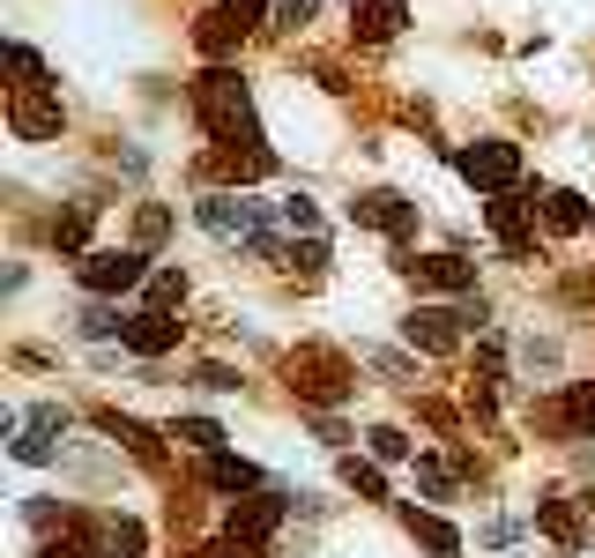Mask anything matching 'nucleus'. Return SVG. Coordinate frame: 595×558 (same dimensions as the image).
Instances as JSON below:
<instances>
[{
  "mask_svg": "<svg viewBox=\"0 0 595 558\" xmlns=\"http://www.w3.org/2000/svg\"><path fill=\"white\" fill-rule=\"evenodd\" d=\"M566 410H573V425H595V387H573Z\"/></svg>",
  "mask_w": 595,
  "mask_h": 558,
  "instance_id": "nucleus-30",
  "label": "nucleus"
},
{
  "mask_svg": "<svg viewBox=\"0 0 595 558\" xmlns=\"http://www.w3.org/2000/svg\"><path fill=\"white\" fill-rule=\"evenodd\" d=\"M165 223H171L165 209H142V246H157V239H165Z\"/></svg>",
  "mask_w": 595,
  "mask_h": 558,
  "instance_id": "nucleus-33",
  "label": "nucleus"
},
{
  "mask_svg": "<svg viewBox=\"0 0 595 558\" xmlns=\"http://www.w3.org/2000/svg\"><path fill=\"white\" fill-rule=\"evenodd\" d=\"M342 484H350V492H365V499H380V492H387V484H380V470H373V462H357V454L342 462Z\"/></svg>",
  "mask_w": 595,
  "mask_h": 558,
  "instance_id": "nucleus-24",
  "label": "nucleus"
},
{
  "mask_svg": "<svg viewBox=\"0 0 595 558\" xmlns=\"http://www.w3.org/2000/svg\"><path fill=\"white\" fill-rule=\"evenodd\" d=\"M276 521H283V492H254V499H239V507H231V551L260 558V544L276 536Z\"/></svg>",
  "mask_w": 595,
  "mask_h": 558,
  "instance_id": "nucleus-6",
  "label": "nucleus"
},
{
  "mask_svg": "<svg viewBox=\"0 0 595 558\" xmlns=\"http://www.w3.org/2000/svg\"><path fill=\"white\" fill-rule=\"evenodd\" d=\"M410 536H417L432 558H462V536H454L439 514H417V507H410Z\"/></svg>",
  "mask_w": 595,
  "mask_h": 558,
  "instance_id": "nucleus-14",
  "label": "nucleus"
},
{
  "mask_svg": "<svg viewBox=\"0 0 595 558\" xmlns=\"http://www.w3.org/2000/svg\"><path fill=\"white\" fill-rule=\"evenodd\" d=\"M15 462H23V470H45V462H60V447H52V432L23 425V410H15Z\"/></svg>",
  "mask_w": 595,
  "mask_h": 558,
  "instance_id": "nucleus-15",
  "label": "nucleus"
},
{
  "mask_svg": "<svg viewBox=\"0 0 595 558\" xmlns=\"http://www.w3.org/2000/svg\"><path fill=\"white\" fill-rule=\"evenodd\" d=\"M417 484H425L432 499H454V476L439 470V462H417Z\"/></svg>",
  "mask_w": 595,
  "mask_h": 558,
  "instance_id": "nucleus-26",
  "label": "nucleus"
},
{
  "mask_svg": "<svg viewBox=\"0 0 595 558\" xmlns=\"http://www.w3.org/2000/svg\"><path fill=\"white\" fill-rule=\"evenodd\" d=\"M194 216H202V231L239 239V246H260V239H268V231H260V202H239V194H202Z\"/></svg>",
  "mask_w": 595,
  "mask_h": 558,
  "instance_id": "nucleus-3",
  "label": "nucleus"
},
{
  "mask_svg": "<svg viewBox=\"0 0 595 558\" xmlns=\"http://www.w3.org/2000/svg\"><path fill=\"white\" fill-rule=\"evenodd\" d=\"M194 558H239V551H231V544H209V551H194Z\"/></svg>",
  "mask_w": 595,
  "mask_h": 558,
  "instance_id": "nucleus-35",
  "label": "nucleus"
},
{
  "mask_svg": "<svg viewBox=\"0 0 595 558\" xmlns=\"http://www.w3.org/2000/svg\"><path fill=\"white\" fill-rule=\"evenodd\" d=\"M536 521H544V529H551L558 544H581V521L566 514V507H558V499H544V507H536Z\"/></svg>",
  "mask_w": 595,
  "mask_h": 558,
  "instance_id": "nucleus-22",
  "label": "nucleus"
},
{
  "mask_svg": "<svg viewBox=\"0 0 595 558\" xmlns=\"http://www.w3.org/2000/svg\"><path fill=\"white\" fill-rule=\"evenodd\" d=\"M97 425H105V439H120L127 454H142V462H157V432H149V425H134V417H120V410H105Z\"/></svg>",
  "mask_w": 595,
  "mask_h": 558,
  "instance_id": "nucleus-13",
  "label": "nucleus"
},
{
  "mask_svg": "<svg viewBox=\"0 0 595 558\" xmlns=\"http://www.w3.org/2000/svg\"><path fill=\"white\" fill-rule=\"evenodd\" d=\"M171 439H186V447H202V454H223V425H209V417H179Z\"/></svg>",
  "mask_w": 595,
  "mask_h": 558,
  "instance_id": "nucleus-20",
  "label": "nucleus"
},
{
  "mask_svg": "<svg viewBox=\"0 0 595 558\" xmlns=\"http://www.w3.org/2000/svg\"><path fill=\"white\" fill-rule=\"evenodd\" d=\"M194 380L209 387V395H231V387H239V373H231V365H202V373H194Z\"/></svg>",
  "mask_w": 595,
  "mask_h": 558,
  "instance_id": "nucleus-28",
  "label": "nucleus"
},
{
  "mask_svg": "<svg viewBox=\"0 0 595 558\" xmlns=\"http://www.w3.org/2000/svg\"><path fill=\"white\" fill-rule=\"evenodd\" d=\"M75 276H83V291H97V299H120V291H142V283H149V260L105 246V254H83Z\"/></svg>",
  "mask_w": 595,
  "mask_h": 558,
  "instance_id": "nucleus-5",
  "label": "nucleus"
},
{
  "mask_svg": "<svg viewBox=\"0 0 595 558\" xmlns=\"http://www.w3.org/2000/svg\"><path fill=\"white\" fill-rule=\"evenodd\" d=\"M373 454H380V462H402V454H410V432L380 425V432H373Z\"/></svg>",
  "mask_w": 595,
  "mask_h": 558,
  "instance_id": "nucleus-25",
  "label": "nucleus"
},
{
  "mask_svg": "<svg viewBox=\"0 0 595 558\" xmlns=\"http://www.w3.org/2000/svg\"><path fill=\"white\" fill-rule=\"evenodd\" d=\"M544 216H551V231H581V223H588V202H581L573 186H551V194H544Z\"/></svg>",
  "mask_w": 595,
  "mask_h": 558,
  "instance_id": "nucleus-17",
  "label": "nucleus"
},
{
  "mask_svg": "<svg viewBox=\"0 0 595 558\" xmlns=\"http://www.w3.org/2000/svg\"><path fill=\"white\" fill-rule=\"evenodd\" d=\"M83 239H89V209H75V216H68V223H60V246H68V254H75V246H83Z\"/></svg>",
  "mask_w": 595,
  "mask_h": 558,
  "instance_id": "nucleus-31",
  "label": "nucleus"
},
{
  "mask_svg": "<svg viewBox=\"0 0 595 558\" xmlns=\"http://www.w3.org/2000/svg\"><path fill=\"white\" fill-rule=\"evenodd\" d=\"M171 343H179V320H171L165 305H149V313H134V320H127V350H134V357H165Z\"/></svg>",
  "mask_w": 595,
  "mask_h": 558,
  "instance_id": "nucleus-9",
  "label": "nucleus"
},
{
  "mask_svg": "<svg viewBox=\"0 0 595 558\" xmlns=\"http://www.w3.org/2000/svg\"><path fill=\"white\" fill-rule=\"evenodd\" d=\"M350 216H357V223H373V231H394V239H402V231H410V223H417V202H402V194H357V202H350Z\"/></svg>",
  "mask_w": 595,
  "mask_h": 558,
  "instance_id": "nucleus-8",
  "label": "nucleus"
},
{
  "mask_svg": "<svg viewBox=\"0 0 595 558\" xmlns=\"http://www.w3.org/2000/svg\"><path fill=\"white\" fill-rule=\"evenodd\" d=\"M223 8H231L239 23H254V15H260V8H268V0H223Z\"/></svg>",
  "mask_w": 595,
  "mask_h": 558,
  "instance_id": "nucleus-34",
  "label": "nucleus"
},
{
  "mask_svg": "<svg viewBox=\"0 0 595 558\" xmlns=\"http://www.w3.org/2000/svg\"><path fill=\"white\" fill-rule=\"evenodd\" d=\"M350 23H357V38H394V31H402V23H410V8H402V0H350Z\"/></svg>",
  "mask_w": 595,
  "mask_h": 558,
  "instance_id": "nucleus-10",
  "label": "nucleus"
},
{
  "mask_svg": "<svg viewBox=\"0 0 595 558\" xmlns=\"http://www.w3.org/2000/svg\"><path fill=\"white\" fill-rule=\"evenodd\" d=\"M417 276H425L432 291H462V299L476 291V268H469L462 254H432V260H417Z\"/></svg>",
  "mask_w": 595,
  "mask_h": 558,
  "instance_id": "nucleus-11",
  "label": "nucleus"
},
{
  "mask_svg": "<svg viewBox=\"0 0 595 558\" xmlns=\"http://www.w3.org/2000/svg\"><path fill=\"white\" fill-rule=\"evenodd\" d=\"M365 357H373V365H380L387 380H410V365H402V357H394V350H365Z\"/></svg>",
  "mask_w": 595,
  "mask_h": 558,
  "instance_id": "nucleus-32",
  "label": "nucleus"
},
{
  "mask_svg": "<svg viewBox=\"0 0 595 558\" xmlns=\"http://www.w3.org/2000/svg\"><path fill=\"white\" fill-rule=\"evenodd\" d=\"M454 172H462L469 186H484V194H507L513 179H521V149H513V142H476V149L454 157Z\"/></svg>",
  "mask_w": 595,
  "mask_h": 558,
  "instance_id": "nucleus-4",
  "label": "nucleus"
},
{
  "mask_svg": "<svg viewBox=\"0 0 595 558\" xmlns=\"http://www.w3.org/2000/svg\"><path fill=\"white\" fill-rule=\"evenodd\" d=\"M83 558H142V521L97 514V521L83 529Z\"/></svg>",
  "mask_w": 595,
  "mask_h": 558,
  "instance_id": "nucleus-7",
  "label": "nucleus"
},
{
  "mask_svg": "<svg viewBox=\"0 0 595 558\" xmlns=\"http://www.w3.org/2000/svg\"><path fill=\"white\" fill-rule=\"evenodd\" d=\"M239 31H246V23H239L231 8H216L209 23H202V52H209V60H216V52H231V45H239Z\"/></svg>",
  "mask_w": 595,
  "mask_h": 558,
  "instance_id": "nucleus-19",
  "label": "nucleus"
},
{
  "mask_svg": "<svg viewBox=\"0 0 595 558\" xmlns=\"http://www.w3.org/2000/svg\"><path fill=\"white\" fill-rule=\"evenodd\" d=\"M83 336H97V343H105V336H127V320H120L112 305H83Z\"/></svg>",
  "mask_w": 595,
  "mask_h": 558,
  "instance_id": "nucleus-23",
  "label": "nucleus"
},
{
  "mask_svg": "<svg viewBox=\"0 0 595 558\" xmlns=\"http://www.w3.org/2000/svg\"><path fill=\"white\" fill-rule=\"evenodd\" d=\"M283 223H291V231H313V223H320V209H313L305 194H291V202H283Z\"/></svg>",
  "mask_w": 595,
  "mask_h": 558,
  "instance_id": "nucleus-27",
  "label": "nucleus"
},
{
  "mask_svg": "<svg viewBox=\"0 0 595 558\" xmlns=\"http://www.w3.org/2000/svg\"><path fill=\"white\" fill-rule=\"evenodd\" d=\"M469 320H484V299H469V305H417L402 328H410V343L432 350V357H447V350L462 343V328Z\"/></svg>",
  "mask_w": 595,
  "mask_h": 558,
  "instance_id": "nucleus-2",
  "label": "nucleus"
},
{
  "mask_svg": "<svg viewBox=\"0 0 595 558\" xmlns=\"http://www.w3.org/2000/svg\"><path fill=\"white\" fill-rule=\"evenodd\" d=\"M491 231H499V239H507L513 254H521V246H529V209H521V202H513V194H499V202H491Z\"/></svg>",
  "mask_w": 595,
  "mask_h": 558,
  "instance_id": "nucleus-16",
  "label": "nucleus"
},
{
  "mask_svg": "<svg viewBox=\"0 0 595 558\" xmlns=\"http://www.w3.org/2000/svg\"><path fill=\"white\" fill-rule=\"evenodd\" d=\"M313 8H320V0H276V23L298 31V23H313Z\"/></svg>",
  "mask_w": 595,
  "mask_h": 558,
  "instance_id": "nucleus-29",
  "label": "nucleus"
},
{
  "mask_svg": "<svg viewBox=\"0 0 595 558\" xmlns=\"http://www.w3.org/2000/svg\"><path fill=\"white\" fill-rule=\"evenodd\" d=\"M209 484H216V492H254L260 470H254V462H239V454H209Z\"/></svg>",
  "mask_w": 595,
  "mask_h": 558,
  "instance_id": "nucleus-18",
  "label": "nucleus"
},
{
  "mask_svg": "<svg viewBox=\"0 0 595 558\" xmlns=\"http://www.w3.org/2000/svg\"><path fill=\"white\" fill-rule=\"evenodd\" d=\"M179 299H186V276H179V268H157V276H149V305H165V313H171Z\"/></svg>",
  "mask_w": 595,
  "mask_h": 558,
  "instance_id": "nucleus-21",
  "label": "nucleus"
},
{
  "mask_svg": "<svg viewBox=\"0 0 595 558\" xmlns=\"http://www.w3.org/2000/svg\"><path fill=\"white\" fill-rule=\"evenodd\" d=\"M15 134H23V142H52V134H60V105H45V97H15Z\"/></svg>",
  "mask_w": 595,
  "mask_h": 558,
  "instance_id": "nucleus-12",
  "label": "nucleus"
},
{
  "mask_svg": "<svg viewBox=\"0 0 595 558\" xmlns=\"http://www.w3.org/2000/svg\"><path fill=\"white\" fill-rule=\"evenodd\" d=\"M194 105H202V120H209V134L223 142V149H254V142H260L254 97H246V83H239L231 68H209V75L194 83ZM254 157H260V149H254Z\"/></svg>",
  "mask_w": 595,
  "mask_h": 558,
  "instance_id": "nucleus-1",
  "label": "nucleus"
}]
</instances>
